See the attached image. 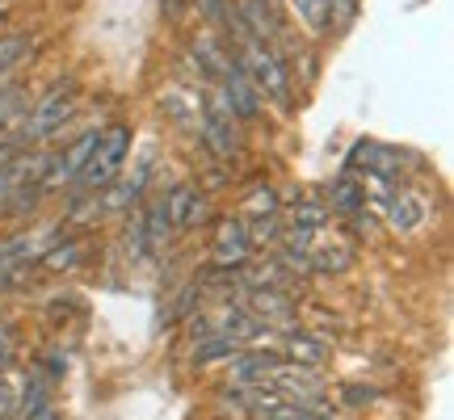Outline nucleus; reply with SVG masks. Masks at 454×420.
<instances>
[{"mask_svg": "<svg viewBox=\"0 0 454 420\" xmlns=\"http://www.w3.org/2000/svg\"><path fill=\"white\" fill-rule=\"evenodd\" d=\"M383 219H387L391 231H417V227L429 219V206L417 190H395L391 202L383 206Z\"/></svg>", "mask_w": 454, "mask_h": 420, "instance_id": "nucleus-8", "label": "nucleus"}, {"mask_svg": "<svg viewBox=\"0 0 454 420\" xmlns=\"http://www.w3.org/2000/svg\"><path fill=\"white\" fill-rule=\"evenodd\" d=\"M30 34H0V72H9V76H17V67L30 59Z\"/></svg>", "mask_w": 454, "mask_h": 420, "instance_id": "nucleus-16", "label": "nucleus"}, {"mask_svg": "<svg viewBox=\"0 0 454 420\" xmlns=\"http://www.w3.org/2000/svg\"><path fill=\"white\" fill-rule=\"evenodd\" d=\"M72 113H76V81L67 76V81H55L47 93L38 97V105L9 130V139H13L21 152H30V147H38L43 139L59 135V130L72 122Z\"/></svg>", "mask_w": 454, "mask_h": 420, "instance_id": "nucleus-1", "label": "nucleus"}, {"mask_svg": "<svg viewBox=\"0 0 454 420\" xmlns=\"http://www.w3.org/2000/svg\"><path fill=\"white\" fill-rule=\"evenodd\" d=\"M202 194L198 181H177L164 190V206H168V223H173V236H181L190 227V210H194V198Z\"/></svg>", "mask_w": 454, "mask_h": 420, "instance_id": "nucleus-11", "label": "nucleus"}, {"mask_svg": "<svg viewBox=\"0 0 454 420\" xmlns=\"http://www.w3.org/2000/svg\"><path fill=\"white\" fill-rule=\"evenodd\" d=\"M152 173H156V164L139 160L130 177H118L114 185H106V190H101V214H127V210L139 206V202L152 194V190H147V185H152Z\"/></svg>", "mask_w": 454, "mask_h": 420, "instance_id": "nucleus-6", "label": "nucleus"}, {"mask_svg": "<svg viewBox=\"0 0 454 420\" xmlns=\"http://www.w3.org/2000/svg\"><path fill=\"white\" fill-rule=\"evenodd\" d=\"M84 257H89V244L76 240V236H64L59 244H51L47 253L38 257V269L43 274H72V269H81Z\"/></svg>", "mask_w": 454, "mask_h": 420, "instance_id": "nucleus-10", "label": "nucleus"}, {"mask_svg": "<svg viewBox=\"0 0 454 420\" xmlns=\"http://www.w3.org/2000/svg\"><path fill=\"white\" fill-rule=\"evenodd\" d=\"M34 370H38V374H47L51 383H59V378L67 374V354H64V349H51V354L43 357V362H38Z\"/></svg>", "mask_w": 454, "mask_h": 420, "instance_id": "nucleus-21", "label": "nucleus"}, {"mask_svg": "<svg viewBox=\"0 0 454 420\" xmlns=\"http://www.w3.org/2000/svg\"><path fill=\"white\" fill-rule=\"evenodd\" d=\"M354 265L349 244H311V274H345Z\"/></svg>", "mask_w": 454, "mask_h": 420, "instance_id": "nucleus-14", "label": "nucleus"}, {"mask_svg": "<svg viewBox=\"0 0 454 420\" xmlns=\"http://www.w3.org/2000/svg\"><path fill=\"white\" fill-rule=\"evenodd\" d=\"M13 357H17V337L0 323V370H9V366H13Z\"/></svg>", "mask_w": 454, "mask_h": 420, "instance_id": "nucleus-22", "label": "nucleus"}, {"mask_svg": "<svg viewBox=\"0 0 454 420\" xmlns=\"http://www.w3.org/2000/svg\"><path fill=\"white\" fill-rule=\"evenodd\" d=\"M4 139H9V135H4V130H0V144H4Z\"/></svg>", "mask_w": 454, "mask_h": 420, "instance_id": "nucleus-27", "label": "nucleus"}, {"mask_svg": "<svg viewBox=\"0 0 454 420\" xmlns=\"http://www.w3.org/2000/svg\"><path fill=\"white\" fill-rule=\"evenodd\" d=\"M181 4H185V0H160V13L168 17V21H177V17H181Z\"/></svg>", "mask_w": 454, "mask_h": 420, "instance_id": "nucleus-23", "label": "nucleus"}, {"mask_svg": "<svg viewBox=\"0 0 454 420\" xmlns=\"http://www.w3.org/2000/svg\"><path fill=\"white\" fill-rule=\"evenodd\" d=\"M202 144H207L215 160H231V156H240L244 147L240 118L227 105L219 84H207V93H202Z\"/></svg>", "mask_w": 454, "mask_h": 420, "instance_id": "nucleus-3", "label": "nucleus"}, {"mask_svg": "<svg viewBox=\"0 0 454 420\" xmlns=\"http://www.w3.org/2000/svg\"><path fill=\"white\" fill-rule=\"evenodd\" d=\"M240 349L244 345L236 337H207V340H198V345H190V366H194V370L223 366V362H231Z\"/></svg>", "mask_w": 454, "mask_h": 420, "instance_id": "nucleus-12", "label": "nucleus"}, {"mask_svg": "<svg viewBox=\"0 0 454 420\" xmlns=\"http://www.w3.org/2000/svg\"><path fill=\"white\" fill-rule=\"evenodd\" d=\"M337 395H340V404L345 408H371V404L383 400V391L371 387V383H340Z\"/></svg>", "mask_w": 454, "mask_h": 420, "instance_id": "nucleus-19", "label": "nucleus"}, {"mask_svg": "<svg viewBox=\"0 0 454 420\" xmlns=\"http://www.w3.org/2000/svg\"><path fill=\"white\" fill-rule=\"evenodd\" d=\"M139 214H144V236H147V248L152 257H160L164 248L173 244V223H168V206H164V190L147 194L139 202Z\"/></svg>", "mask_w": 454, "mask_h": 420, "instance_id": "nucleus-7", "label": "nucleus"}, {"mask_svg": "<svg viewBox=\"0 0 454 420\" xmlns=\"http://www.w3.org/2000/svg\"><path fill=\"white\" fill-rule=\"evenodd\" d=\"M286 202H291V214L282 219L286 227H308V231L320 236V231L328 227V219H333L328 206H325V198H303L299 194V198H286Z\"/></svg>", "mask_w": 454, "mask_h": 420, "instance_id": "nucleus-13", "label": "nucleus"}, {"mask_svg": "<svg viewBox=\"0 0 454 420\" xmlns=\"http://www.w3.org/2000/svg\"><path fill=\"white\" fill-rule=\"evenodd\" d=\"M328 214H340L345 223L354 219V214H362L366 210V185H362V177H354V173H340L333 185H328Z\"/></svg>", "mask_w": 454, "mask_h": 420, "instance_id": "nucleus-9", "label": "nucleus"}, {"mask_svg": "<svg viewBox=\"0 0 454 420\" xmlns=\"http://www.w3.org/2000/svg\"><path fill=\"white\" fill-rule=\"evenodd\" d=\"M265 4H270V9H278V4H282V0H265Z\"/></svg>", "mask_w": 454, "mask_h": 420, "instance_id": "nucleus-26", "label": "nucleus"}, {"mask_svg": "<svg viewBox=\"0 0 454 420\" xmlns=\"http://www.w3.org/2000/svg\"><path fill=\"white\" fill-rule=\"evenodd\" d=\"M282 231H286V223H282V214H270V219H253L248 223V244H253V253H274L278 244H282Z\"/></svg>", "mask_w": 454, "mask_h": 420, "instance_id": "nucleus-17", "label": "nucleus"}, {"mask_svg": "<svg viewBox=\"0 0 454 420\" xmlns=\"http://www.w3.org/2000/svg\"><path fill=\"white\" fill-rule=\"evenodd\" d=\"M4 21H9V17H4V9H0V30H4Z\"/></svg>", "mask_w": 454, "mask_h": 420, "instance_id": "nucleus-25", "label": "nucleus"}, {"mask_svg": "<svg viewBox=\"0 0 454 420\" xmlns=\"http://www.w3.org/2000/svg\"><path fill=\"white\" fill-rule=\"evenodd\" d=\"M130 144H135V130H130L127 122L101 127L98 147H93V156L84 164L76 190H81V194H101L106 185H114V181L122 177V164H127V156H130Z\"/></svg>", "mask_w": 454, "mask_h": 420, "instance_id": "nucleus-2", "label": "nucleus"}, {"mask_svg": "<svg viewBox=\"0 0 454 420\" xmlns=\"http://www.w3.org/2000/svg\"><path fill=\"white\" fill-rule=\"evenodd\" d=\"M13 84H17V81L9 76V72H0V93H4V89H13Z\"/></svg>", "mask_w": 454, "mask_h": 420, "instance_id": "nucleus-24", "label": "nucleus"}, {"mask_svg": "<svg viewBox=\"0 0 454 420\" xmlns=\"http://www.w3.org/2000/svg\"><path fill=\"white\" fill-rule=\"evenodd\" d=\"M257 257L248 244V223L240 214H223L215 219L211 231V269H244L248 261Z\"/></svg>", "mask_w": 454, "mask_h": 420, "instance_id": "nucleus-4", "label": "nucleus"}, {"mask_svg": "<svg viewBox=\"0 0 454 420\" xmlns=\"http://www.w3.org/2000/svg\"><path fill=\"white\" fill-rule=\"evenodd\" d=\"M286 4H291L294 13L303 17V21H308L316 34H328V30H333V4H328V0H286Z\"/></svg>", "mask_w": 454, "mask_h": 420, "instance_id": "nucleus-18", "label": "nucleus"}, {"mask_svg": "<svg viewBox=\"0 0 454 420\" xmlns=\"http://www.w3.org/2000/svg\"><path fill=\"white\" fill-rule=\"evenodd\" d=\"M270 214H282V198H278L274 185H253L240 202V219L253 223V219H270Z\"/></svg>", "mask_w": 454, "mask_h": 420, "instance_id": "nucleus-15", "label": "nucleus"}, {"mask_svg": "<svg viewBox=\"0 0 454 420\" xmlns=\"http://www.w3.org/2000/svg\"><path fill=\"white\" fill-rule=\"evenodd\" d=\"M274 349H278V357L286 362V366H308V370H320L328 362V340L320 337V332H311V328H282L274 337Z\"/></svg>", "mask_w": 454, "mask_h": 420, "instance_id": "nucleus-5", "label": "nucleus"}, {"mask_svg": "<svg viewBox=\"0 0 454 420\" xmlns=\"http://www.w3.org/2000/svg\"><path fill=\"white\" fill-rule=\"evenodd\" d=\"M194 9L202 13L207 26H219L227 30V17H231V0H194Z\"/></svg>", "mask_w": 454, "mask_h": 420, "instance_id": "nucleus-20", "label": "nucleus"}]
</instances>
